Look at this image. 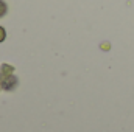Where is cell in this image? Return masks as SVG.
I'll list each match as a JSON object with an SVG mask.
<instances>
[{"label":"cell","mask_w":134,"mask_h":132,"mask_svg":"<svg viewBox=\"0 0 134 132\" xmlns=\"http://www.w3.org/2000/svg\"><path fill=\"white\" fill-rule=\"evenodd\" d=\"M5 13H6V5H5V2L0 0V17H2Z\"/></svg>","instance_id":"cell-1"},{"label":"cell","mask_w":134,"mask_h":132,"mask_svg":"<svg viewBox=\"0 0 134 132\" xmlns=\"http://www.w3.org/2000/svg\"><path fill=\"white\" fill-rule=\"evenodd\" d=\"M5 37H6V33H5V30L0 27V42H3V40H5Z\"/></svg>","instance_id":"cell-2"}]
</instances>
